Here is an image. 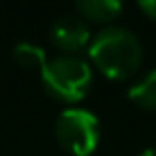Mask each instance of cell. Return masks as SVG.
<instances>
[{"instance_id":"1","label":"cell","mask_w":156,"mask_h":156,"mask_svg":"<svg viewBox=\"0 0 156 156\" xmlns=\"http://www.w3.org/2000/svg\"><path fill=\"white\" fill-rule=\"evenodd\" d=\"M90 58L111 79H126L141 66V43L126 28H105L90 45Z\"/></svg>"},{"instance_id":"2","label":"cell","mask_w":156,"mask_h":156,"mask_svg":"<svg viewBox=\"0 0 156 156\" xmlns=\"http://www.w3.org/2000/svg\"><path fill=\"white\" fill-rule=\"evenodd\" d=\"M41 79L45 90L66 103H75L86 96L90 90L92 73L88 62L77 56H58L45 64L41 71Z\"/></svg>"},{"instance_id":"3","label":"cell","mask_w":156,"mask_h":156,"mask_svg":"<svg viewBox=\"0 0 156 156\" xmlns=\"http://www.w3.org/2000/svg\"><path fill=\"white\" fill-rule=\"evenodd\" d=\"M58 143L73 156H90L98 145V120L88 109L71 107L56 122Z\"/></svg>"},{"instance_id":"4","label":"cell","mask_w":156,"mask_h":156,"mask_svg":"<svg viewBox=\"0 0 156 156\" xmlns=\"http://www.w3.org/2000/svg\"><path fill=\"white\" fill-rule=\"evenodd\" d=\"M49 37H51V43L56 47L66 49V51H75V49H81L88 43L90 30H88V24H86L83 17H79V15H60L51 24Z\"/></svg>"},{"instance_id":"5","label":"cell","mask_w":156,"mask_h":156,"mask_svg":"<svg viewBox=\"0 0 156 156\" xmlns=\"http://www.w3.org/2000/svg\"><path fill=\"white\" fill-rule=\"evenodd\" d=\"M75 7L81 17H88L92 22H111L122 11V5L118 0H79Z\"/></svg>"},{"instance_id":"6","label":"cell","mask_w":156,"mask_h":156,"mask_svg":"<svg viewBox=\"0 0 156 156\" xmlns=\"http://www.w3.org/2000/svg\"><path fill=\"white\" fill-rule=\"evenodd\" d=\"M128 98L145 109H156V69L150 71L141 81H137L135 86H130L128 90Z\"/></svg>"},{"instance_id":"7","label":"cell","mask_w":156,"mask_h":156,"mask_svg":"<svg viewBox=\"0 0 156 156\" xmlns=\"http://www.w3.org/2000/svg\"><path fill=\"white\" fill-rule=\"evenodd\" d=\"M13 58L20 66L24 69H30V71H43L45 64H47V58H45V51L32 43H20L15 45L13 49Z\"/></svg>"},{"instance_id":"8","label":"cell","mask_w":156,"mask_h":156,"mask_svg":"<svg viewBox=\"0 0 156 156\" xmlns=\"http://www.w3.org/2000/svg\"><path fill=\"white\" fill-rule=\"evenodd\" d=\"M139 9H141L147 17L156 20V0H141V2H139Z\"/></svg>"},{"instance_id":"9","label":"cell","mask_w":156,"mask_h":156,"mask_svg":"<svg viewBox=\"0 0 156 156\" xmlns=\"http://www.w3.org/2000/svg\"><path fill=\"white\" fill-rule=\"evenodd\" d=\"M139 156H156V150H154V147H147V150H143Z\"/></svg>"}]
</instances>
